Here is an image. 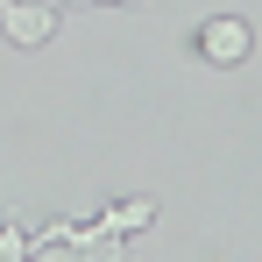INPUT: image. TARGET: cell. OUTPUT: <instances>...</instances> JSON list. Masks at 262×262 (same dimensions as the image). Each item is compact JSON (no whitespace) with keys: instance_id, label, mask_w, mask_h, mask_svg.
<instances>
[{"instance_id":"3","label":"cell","mask_w":262,"mask_h":262,"mask_svg":"<svg viewBox=\"0 0 262 262\" xmlns=\"http://www.w3.org/2000/svg\"><path fill=\"white\" fill-rule=\"evenodd\" d=\"M149 220H156V199H121V206H106L92 227H99V234H142Z\"/></svg>"},{"instance_id":"5","label":"cell","mask_w":262,"mask_h":262,"mask_svg":"<svg viewBox=\"0 0 262 262\" xmlns=\"http://www.w3.org/2000/svg\"><path fill=\"white\" fill-rule=\"evenodd\" d=\"M29 262H78V248H64V241H29Z\"/></svg>"},{"instance_id":"7","label":"cell","mask_w":262,"mask_h":262,"mask_svg":"<svg viewBox=\"0 0 262 262\" xmlns=\"http://www.w3.org/2000/svg\"><path fill=\"white\" fill-rule=\"evenodd\" d=\"M50 7H57V0H50Z\"/></svg>"},{"instance_id":"6","label":"cell","mask_w":262,"mask_h":262,"mask_svg":"<svg viewBox=\"0 0 262 262\" xmlns=\"http://www.w3.org/2000/svg\"><path fill=\"white\" fill-rule=\"evenodd\" d=\"M92 7H135V0H92Z\"/></svg>"},{"instance_id":"1","label":"cell","mask_w":262,"mask_h":262,"mask_svg":"<svg viewBox=\"0 0 262 262\" xmlns=\"http://www.w3.org/2000/svg\"><path fill=\"white\" fill-rule=\"evenodd\" d=\"M199 57H206L213 71L248 64V57H255V29H248V14H206V29H199Z\"/></svg>"},{"instance_id":"2","label":"cell","mask_w":262,"mask_h":262,"mask_svg":"<svg viewBox=\"0 0 262 262\" xmlns=\"http://www.w3.org/2000/svg\"><path fill=\"white\" fill-rule=\"evenodd\" d=\"M57 14L64 7H50V0H0V36L14 50H43L57 36Z\"/></svg>"},{"instance_id":"4","label":"cell","mask_w":262,"mask_h":262,"mask_svg":"<svg viewBox=\"0 0 262 262\" xmlns=\"http://www.w3.org/2000/svg\"><path fill=\"white\" fill-rule=\"evenodd\" d=\"M0 262H29V227H21V220L0 227Z\"/></svg>"}]
</instances>
